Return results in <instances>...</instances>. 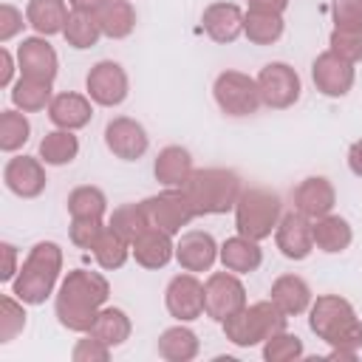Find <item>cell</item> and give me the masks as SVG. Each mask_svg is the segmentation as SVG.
Segmentation results:
<instances>
[{
    "instance_id": "6da1fadb",
    "label": "cell",
    "mask_w": 362,
    "mask_h": 362,
    "mask_svg": "<svg viewBox=\"0 0 362 362\" xmlns=\"http://www.w3.org/2000/svg\"><path fill=\"white\" fill-rule=\"evenodd\" d=\"M107 297H110V283L105 274L88 269H71L57 288L54 314L62 328L88 334Z\"/></svg>"
},
{
    "instance_id": "7a4b0ae2",
    "label": "cell",
    "mask_w": 362,
    "mask_h": 362,
    "mask_svg": "<svg viewBox=\"0 0 362 362\" xmlns=\"http://www.w3.org/2000/svg\"><path fill=\"white\" fill-rule=\"evenodd\" d=\"M308 328L317 334V339L328 342L331 351L356 354L362 348V320L339 294H320L317 300H311Z\"/></svg>"
},
{
    "instance_id": "3957f363",
    "label": "cell",
    "mask_w": 362,
    "mask_h": 362,
    "mask_svg": "<svg viewBox=\"0 0 362 362\" xmlns=\"http://www.w3.org/2000/svg\"><path fill=\"white\" fill-rule=\"evenodd\" d=\"M62 272V249L54 240H40L31 246L17 277L11 280V294L25 305H40L54 294Z\"/></svg>"
},
{
    "instance_id": "277c9868",
    "label": "cell",
    "mask_w": 362,
    "mask_h": 362,
    "mask_svg": "<svg viewBox=\"0 0 362 362\" xmlns=\"http://www.w3.org/2000/svg\"><path fill=\"white\" fill-rule=\"evenodd\" d=\"M184 192L195 215H223L235 209L238 195L243 192V181L235 170L204 167V170H192V175L184 184Z\"/></svg>"
},
{
    "instance_id": "5b68a950",
    "label": "cell",
    "mask_w": 362,
    "mask_h": 362,
    "mask_svg": "<svg viewBox=\"0 0 362 362\" xmlns=\"http://www.w3.org/2000/svg\"><path fill=\"white\" fill-rule=\"evenodd\" d=\"M283 218V201L277 192L266 189V187H246L238 195L235 204V229L243 238L252 240H266L272 238V232L277 229Z\"/></svg>"
},
{
    "instance_id": "8992f818",
    "label": "cell",
    "mask_w": 362,
    "mask_h": 362,
    "mask_svg": "<svg viewBox=\"0 0 362 362\" xmlns=\"http://www.w3.org/2000/svg\"><path fill=\"white\" fill-rule=\"evenodd\" d=\"M286 314L272 303V300H260L252 305H243L238 314H232L229 320H223V337L238 345V348H252L266 342L272 334L286 331Z\"/></svg>"
},
{
    "instance_id": "52a82bcc",
    "label": "cell",
    "mask_w": 362,
    "mask_h": 362,
    "mask_svg": "<svg viewBox=\"0 0 362 362\" xmlns=\"http://www.w3.org/2000/svg\"><path fill=\"white\" fill-rule=\"evenodd\" d=\"M212 96H215V105L221 107V113H226L232 119L252 116L263 105L257 79H252L243 71H221L212 82Z\"/></svg>"
},
{
    "instance_id": "ba28073f",
    "label": "cell",
    "mask_w": 362,
    "mask_h": 362,
    "mask_svg": "<svg viewBox=\"0 0 362 362\" xmlns=\"http://www.w3.org/2000/svg\"><path fill=\"white\" fill-rule=\"evenodd\" d=\"M141 204H144L150 226L164 229L170 235H178L192 218H198L192 204H189V198H187V192H184V187H167L164 192L150 195Z\"/></svg>"
},
{
    "instance_id": "9c48e42d",
    "label": "cell",
    "mask_w": 362,
    "mask_h": 362,
    "mask_svg": "<svg viewBox=\"0 0 362 362\" xmlns=\"http://www.w3.org/2000/svg\"><path fill=\"white\" fill-rule=\"evenodd\" d=\"M246 305V288L235 272H212L204 283V314L215 322L229 320Z\"/></svg>"
},
{
    "instance_id": "30bf717a",
    "label": "cell",
    "mask_w": 362,
    "mask_h": 362,
    "mask_svg": "<svg viewBox=\"0 0 362 362\" xmlns=\"http://www.w3.org/2000/svg\"><path fill=\"white\" fill-rule=\"evenodd\" d=\"M257 88H260V99L266 107L272 110H286L300 99V76L288 62H269L260 68L257 74Z\"/></svg>"
},
{
    "instance_id": "8fae6325",
    "label": "cell",
    "mask_w": 362,
    "mask_h": 362,
    "mask_svg": "<svg viewBox=\"0 0 362 362\" xmlns=\"http://www.w3.org/2000/svg\"><path fill=\"white\" fill-rule=\"evenodd\" d=\"M85 90H88L90 102H96L102 107H116L127 99L130 82H127V74L119 62L99 59L96 65H90V71L85 76Z\"/></svg>"
},
{
    "instance_id": "7c38bea8",
    "label": "cell",
    "mask_w": 362,
    "mask_h": 362,
    "mask_svg": "<svg viewBox=\"0 0 362 362\" xmlns=\"http://www.w3.org/2000/svg\"><path fill=\"white\" fill-rule=\"evenodd\" d=\"M164 305L178 322H192L204 314V283L195 272L175 274L164 288Z\"/></svg>"
},
{
    "instance_id": "4fadbf2b",
    "label": "cell",
    "mask_w": 362,
    "mask_h": 362,
    "mask_svg": "<svg viewBox=\"0 0 362 362\" xmlns=\"http://www.w3.org/2000/svg\"><path fill=\"white\" fill-rule=\"evenodd\" d=\"M311 79H314V85L322 96L339 99V96H348V90L354 88L356 71H354V62L337 57L328 48V51L317 54V59L311 62Z\"/></svg>"
},
{
    "instance_id": "5bb4252c",
    "label": "cell",
    "mask_w": 362,
    "mask_h": 362,
    "mask_svg": "<svg viewBox=\"0 0 362 362\" xmlns=\"http://www.w3.org/2000/svg\"><path fill=\"white\" fill-rule=\"evenodd\" d=\"M105 144L116 158L136 161V158H141L147 153L150 136H147L141 122H136L130 116H116V119H110L105 124Z\"/></svg>"
},
{
    "instance_id": "9a60e30c",
    "label": "cell",
    "mask_w": 362,
    "mask_h": 362,
    "mask_svg": "<svg viewBox=\"0 0 362 362\" xmlns=\"http://www.w3.org/2000/svg\"><path fill=\"white\" fill-rule=\"evenodd\" d=\"M3 184L17 198H37V195H42L45 184H48L42 158H34V156H14V158H8L6 167H3Z\"/></svg>"
},
{
    "instance_id": "2e32d148",
    "label": "cell",
    "mask_w": 362,
    "mask_h": 362,
    "mask_svg": "<svg viewBox=\"0 0 362 362\" xmlns=\"http://www.w3.org/2000/svg\"><path fill=\"white\" fill-rule=\"evenodd\" d=\"M17 68L23 76H34V79H45L54 82L57 71H59V57L54 51V45L45 37H25L17 45Z\"/></svg>"
},
{
    "instance_id": "e0dca14e",
    "label": "cell",
    "mask_w": 362,
    "mask_h": 362,
    "mask_svg": "<svg viewBox=\"0 0 362 362\" xmlns=\"http://www.w3.org/2000/svg\"><path fill=\"white\" fill-rule=\"evenodd\" d=\"M274 243L283 257L288 260H305L314 249V235H311V218L300 215L297 209L286 212L274 229Z\"/></svg>"
},
{
    "instance_id": "ac0fdd59",
    "label": "cell",
    "mask_w": 362,
    "mask_h": 362,
    "mask_svg": "<svg viewBox=\"0 0 362 362\" xmlns=\"http://www.w3.org/2000/svg\"><path fill=\"white\" fill-rule=\"evenodd\" d=\"M291 204L305 218H322L337 204V189L325 175H308L291 189Z\"/></svg>"
},
{
    "instance_id": "d6986e66",
    "label": "cell",
    "mask_w": 362,
    "mask_h": 362,
    "mask_svg": "<svg viewBox=\"0 0 362 362\" xmlns=\"http://www.w3.org/2000/svg\"><path fill=\"white\" fill-rule=\"evenodd\" d=\"M218 252L221 246L215 243V238L201 229L184 232L175 243V260L184 272H209L212 263L218 260Z\"/></svg>"
},
{
    "instance_id": "ffe728a7",
    "label": "cell",
    "mask_w": 362,
    "mask_h": 362,
    "mask_svg": "<svg viewBox=\"0 0 362 362\" xmlns=\"http://www.w3.org/2000/svg\"><path fill=\"white\" fill-rule=\"evenodd\" d=\"M201 25H204L209 40L226 45V42H235L243 34V11L235 3H223V0L209 3L201 14Z\"/></svg>"
},
{
    "instance_id": "44dd1931",
    "label": "cell",
    "mask_w": 362,
    "mask_h": 362,
    "mask_svg": "<svg viewBox=\"0 0 362 362\" xmlns=\"http://www.w3.org/2000/svg\"><path fill=\"white\" fill-rule=\"evenodd\" d=\"M130 252H133V257H136V263L141 269H164L175 257V243H173V235L170 232L156 229V226H147L130 243Z\"/></svg>"
},
{
    "instance_id": "7402d4cb",
    "label": "cell",
    "mask_w": 362,
    "mask_h": 362,
    "mask_svg": "<svg viewBox=\"0 0 362 362\" xmlns=\"http://www.w3.org/2000/svg\"><path fill=\"white\" fill-rule=\"evenodd\" d=\"M48 119L62 130H82L93 119L90 96H82V93H74V90L54 93V99L48 105Z\"/></svg>"
},
{
    "instance_id": "603a6c76",
    "label": "cell",
    "mask_w": 362,
    "mask_h": 362,
    "mask_svg": "<svg viewBox=\"0 0 362 362\" xmlns=\"http://www.w3.org/2000/svg\"><path fill=\"white\" fill-rule=\"evenodd\" d=\"M269 300L286 317H297V314H305L311 308L314 294H311V286L300 274H280L269 288Z\"/></svg>"
},
{
    "instance_id": "cb8c5ba5",
    "label": "cell",
    "mask_w": 362,
    "mask_h": 362,
    "mask_svg": "<svg viewBox=\"0 0 362 362\" xmlns=\"http://www.w3.org/2000/svg\"><path fill=\"white\" fill-rule=\"evenodd\" d=\"M192 170H195L192 167V156L181 144H170V147L158 150V156L153 161V175L164 187H184L187 178L192 175Z\"/></svg>"
},
{
    "instance_id": "d4e9b609",
    "label": "cell",
    "mask_w": 362,
    "mask_h": 362,
    "mask_svg": "<svg viewBox=\"0 0 362 362\" xmlns=\"http://www.w3.org/2000/svg\"><path fill=\"white\" fill-rule=\"evenodd\" d=\"M311 235H314V246L325 255H339L354 240L351 223L342 215H334V212H328L322 218H314L311 221Z\"/></svg>"
},
{
    "instance_id": "484cf974",
    "label": "cell",
    "mask_w": 362,
    "mask_h": 362,
    "mask_svg": "<svg viewBox=\"0 0 362 362\" xmlns=\"http://www.w3.org/2000/svg\"><path fill=\"white\" fill-rule=\"evenodd\" d=\"M218 257H221L223 269H229L235 274H252L263 263V249L257 246V240L243 238V235H235V238H226L221 243Z\"/></svg>"
},
{
    "instance_id": "4316f807",
    "label": "cell",
    "mask_w": 362,
    "mask_h": 362,
    "mask_svg": "<svg viewBox=\"0 0 362 362\" xmlns=\"http://www.w3.org/2000/svg\"><path fill=\"white\" fill-rule=\"evenodd\" d=\"M71 11L65 0H28L25 6V23L40 34V37H54L65 31Z\"/></svg>"
},
{
    "instance_id": "83f0119b",
    "label": "cell",
    "mask_w": 362,
    "mask_h": 362,
    "mask_svg": "<svg viewBox=\"0 0 362 362\" xmlns=\"http://www.w3.org/2000/svg\"><path fill=\"white\" fill-rule=\"evenodd\" d=\"M158 356L167 359V362H189L198 356L201 351V342H198V334L187 325H173V328H164L158 334Z\"/></svg>"
},
{
    "instance_id": "f1b7e54d",
    "label": "cell",
    "mask_w": 362,
    "mask_h": 362,
    "mask_svg": "<svg viewBox=\"0 0 362 362\" xmlns=\"http://www.w3.org/2000/svg\"><path fill=\"white\" fill-rule=\"evenodd\" d=\"M54 82L45 79H34V76H23L14 79L11 85V105L23 113H37V110H48L51 99H54Z\"/></svg>"
},
{
    "instance_id": "f546056e",
    "label": "cell",
    "mask_w": 362,
    "mask_h": 362,
    "mask_svg": "<svg viewBox=\"0 0 362 362\" xmlns=\"http://www.w3.org/2000/svg\"><path fill=\"white\" fill-rule=\"evenodd\" d=\"M130 331H133L130 317H127L122 308L102 305L88 334H90V337H96V339H102V342H105V345H110V348H119V345H124V342L130 339Z\"/></svg>"
},
{
    "instance_id": "4dcf8cb0",
    "label": "cell",
    "mask_w": 362,
    "mask_h": 362,
    "mask_svg": "<svg viewBox=\"0 0 362 362\" xmlns=\"http://www.w3.org/2000/svg\"><path fill=\"white\" fill-rule=\"evenodd\" d=\"M79 156V139L74 136V130H48L40 141V158L48 167H65Z\"/></svg>"
},
{
    "instance_id": "1f68e13d",
    "label": "cell",
    "mask_w": 362,
    "mask_h": 362,
    "mask_svg": "<svg viewBox=\"0 0 362 362\" xmlns=\"http://www.w3.org/2000/svg\"><path fill=\"white\" fill-rule=\"evenodd\" d=\"M99 28L110 40H124L136 28V8L130 0H107V6L96 14Z\"/></svg>"
},
{
    "instance_id": "d6a6232c",
    "label": "cell",
    "mask_w": 362,
    "mask_h": 362,
    "mask_svg": "<svg viewBox=\"0 0 362 362\" xmlns=\"http://www.w3.org/2000/svg\"><path fill=\"white\" fill-rule=\"evenodd\" d=\"M286 31L283 14H272V11H255L249 8L243 14V34L249 42L255 45H274Z\"/></svg>"
},
{
    "instance_id": "836d02e7",
    "label": "cell",
    "mask_w": 362,
    "mask_h": 362,
    "mask_svg": "<svg viewBox=\"0 0 362 362\" xmlns=\"http://www.w3.org/2000/svg\"><path fill=\"white\" fill-rule=\"evenodd\" d=\"M90 252H93L96 263H99L105 272L122 269L124 260L133 255V252H130V240H124V238H122L119 232H113L110 226H105V232L99 235V240H96V246H93Z\"/></svg>"
},
{
    "instance_id": "e575fe53",
    "label": "cell",
    "mask_w": 362,
    "mask_h": 362,
    "mask_svg": "<svg viewBox=\"0 0 362 362\" xmlns=\"http://www.w3.org/2000/svg\"><path fill=\"white\" fill-rule=\"evenodd\" d=\"M62 37H65V42H68L71 48L85 51V48H93V45L99 42V37H105V34H102V28H99L96 14L71 11V17H68V23H65Z\"/></svg>"
},
{
    "instance_id": "d590c367",
    "label": "cell",
    "mask_w": 362,
    "mask_h": 362,
    "mask_svg": "<svg viewBox=\"0 0 362 362\" xmlns=\"http://www.w3.org/2000/svg\"><path fill=\"white\" fill-rule=\"evenodd\" d=\"M68 215L71 218H105V209H107V198L99 187H90V184H82L76 189L68 192Z\"/></svg>"
},
{
    "instance_id": "8d00e7d4",
    "label": "cell",
    "mask_w": 362,
    "mask_h": 362,
    "mask_svg": "<svg viewBox=\"0 0 362 362\" xmlns=\"http://www.w3.org/2000/svg\"><path fill=\"white\" fill-rule=\"evenodd\" d=\"M107 226H110L113 232H119L124 240L133 243V240L150 226L147 212H144V204L139 201V204H122V206H116L113 215H110V221H107Z\"/></svg>"
},
{
    "instance_id": "74e56055",
    "label": "cell",
    "mask_w": 362,
    "mask_h": 362,
    "mask_svg": "<svg viewBox=\"0 0 362 362\" xmlns=\"http://www.w3.org/2000/svg\"><path fill=\"white\" fill-rule=\"evenodd\" d=\"M31 136V122L23 110H3L0 113V150L17 153Z\"/></svg>"
},
{
    "instance_id": "f35d334b",
    "label": "cell",
    "mask_w": 362,
    "mask_h": 362,
    "mask_svg": "<svg viewBox=\"0 0 362 362\" xmlns=\"http://www.w3.org/2000/svg\"><path fill=\"white\" fill-rule=\"evenodd\" d=\"M303 356V339L288 331H277L263 342V359L266 362H294Z\"/></svg>"
},
{
    "instance_id": "ab89813d",
    "label": "cell",
    "mask_w": 362,
    "mask_h": 362,
    "mask_svg": "<svg viewBox=\"0 0 362 362\" xmlns=\"http://www.w3.org/2000/svg\"><path fill=\"white\" fill-rule=\"evenodd\" d=\"M25 303L14 294H3L0 300V342L8 345L23 328H25Z\"/></svg>"
},
{
    "instance_id": "60d3db41",
    "label": "cell",
    "mask_w": 362,
    "mask_h": 362,
    "mask_svg": "<svg viewBox=\"0 0 362 362\" xmlns=\"http://www.w3.org/2000/svg\"><path fill=\"white\" fill-rule=\"evenodd\" d=\"M328 45L337 57L348 59V62H359L362 59V28L354 31V28H334L331 37H328Z\"/></svg>"
},
{
    "instance_id": "b9f144b4",
    "label": "cell",
    "mask_w": 362,
    "mask_h": 362,
    "mask_svg": "<svg viewBox=\"0 0 362 362\" xmlns=\"http://www.w3.org/2000/svg\"><path fill=\"white\" fill-rule=\"evenodd\" d=\"M102 232H105L102 218H71L68 226V238L76 249H93Z\"/></svg>"
},
{
    "instance_id": "7bdbcfd3",
    "label": "cell",
    "mask_w": 362,
    "mask_h": 362,
    "mask_svg": "<svg viewBox=\"0 0 362 362\" xmlns=\"http://www.w3.org/2000/svg\"><path fill=\"white\" fill-rule=\"evenodd\" d=\"M334 28H362V0H331Z\"/></svg>"
},
{
    "instance_id": "ee69618b",
    "label": "cell",
    "mask_w": 362,
    "mask_h": 362,
    "mask_svg": "<svg viewBox=\"0 0 362 362\" xmlns=\"http://www.w3.org/2000/svg\"><path fill=\"white\" fill-rule=\"evenodd\" d=\"M71 359L74 362H107L110 359V345H105L102 339H96V337L88 334L85 339H79L74 345Z\"/></svg>"
},
{
    "instance_id": "f6af8a7d",
    "label": "cell",
    "mask_w": 362,
    "mask_h": 362,
    "mask_svg": "<svg viewBox=\"0 0 362 362\" xmlns=\"http://www.w3.org/2000/svg\"><path fill=\"white\" fill-rule=\"evenodd\" d=\"M23 11L14 8L11 3H3L0 6V42H8L14 40L20 31H23Z\"/></svg>"
},
{
    "instance_id": "bcb514c9",
    "label": "cell",
    "mask_w": 362,
    "mask_h": 362,
    "mask_svg": "<svg viewBox=\"0 0 362 362\" xmlns=\"http://www.w3.org/2000/svg\"><path fill=\"white\" fill-rule=\"evenodd\" d=\"M0 249H3V257H6V260H3L0 280H6V283H8V280H14V277H17V272H20V269H17V249H14L11 243H3Z\"/></svg>"
},
{
    "instance_id": "7dc6e473",
    "label": "cell",
    "mask_w": 362,
    "mask_h": 362,
    "mask_svg": "<svg viewBox=\"0 0 362 362\" xmlns=\"http://www.w3.org/2000/svg\"><path fill=\"white\" fill-rule=\"evenodd\" d=\"M14 85V57L8 48H0V88Z\"/></svg>"
},
{
    "instance_id": "c3c4849f",
    "label": "cell",
    "mask_w": 362,
    "mask_h": 362,
    "mask_svg": "<svg viewBox=\"0 0 362 362\" xmlns=\"http://www.w3.org/2000/svg\"><path fill=\"white\" fill-rule=\"evenodd\" d=\"M246 3L255 11H272V14H283L288 8V0H246Z\"/></svg>"
},
{
    "instance_id": "681fc988",
    "label": "cell",
    "mask_w": 362,
    "mask_h": 362,
    "mask_svg": "<svg viewBox=\"0 0 362 362\" xmlns=\"http://www.w3.org/2000/svg\"><path fill=\"white\" fill-rule=\"evenodd\" d=\"M68 6H71V11H82V14H99V11L107 6V0H68Z\"/></svg>"
},
{
    "instance_id": "f907efd6",
    "label": "cell",
    "mask_w": 362,
    "mask_h": 362,
    "mask_svg": "<svg viewBox=\"0 0 362 362\" xmlns=\"http://www.w3.org/2000/svg\"><path fill=\"white\" fill-rule=\"evenodd\" d=\"M348 167L356 178H362V139L348 147Z\"/></svg>"
}]
</instances>
